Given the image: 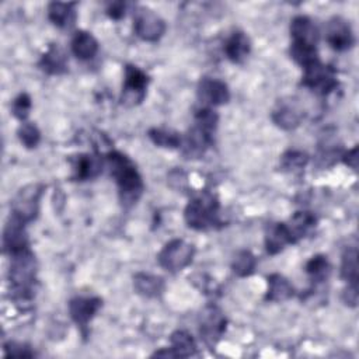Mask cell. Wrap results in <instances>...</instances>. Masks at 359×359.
Returning a JSON list of instances; mask_svg holds the SVG:
<instances>
[{
  "label": "cell",
  "instance_id": "cell-1",
  "mask_svg": "<svg viewBox=\"0 0 359 359\" xmlns=\"http://www.w3.org/2000/svg\"><path fill=\"white\" fill-rule=\"evenodd\" d=\"M105 164L118 185L119 201L125 208L133 206L143 194L144 185L133 161L121 151L111 150L105 154Z\"/></svg>",
  "mask_w": 359,
  "mask_h": 359
},
{
  "label": "cell",
  "instance_id": "cell-2",
  "mask_svg": "<svg viewBox=\"0 0 359 359\" xmlns=\"http://www.w3.org/2000/svg\"><path fill=\"white\" fill-rule=\"evenodd\" d=\"M217 121L219 116L210 107H202L196 111L194 125L181 142V149L187 158H199L212 146Z\"/></svg>",
  "mask_w": 359,
  "mask_h": 359
},
{
  "label": "cell",
  "instance_id": "cell-3",
  "mask_svg": "<svg viewBox=\"0 0 359 359\" xmlns=\"http://www.w3.org/2000/svg\"><path fill=\"white\" fill-rule=\"evenodd\" d=\"M10 268H8V282L13 297L18 303L29 302L35 294L36 269L38 264L35 255L29 248L11 254Z\"/></svg>",
  "mask_w": 359,
  "mask_h": 359
},
{
  "label": "cell",
  "instance_id": "cell-4",
  "mask_svg": "<svg viewBox=\"0 0 359 359\" xmlns=\"http://www.w3.org/2000/svg\"><path fill=\"white\" fill-rule=\"evenodd\" d=\"M219 199L212 192H201L194 196L184 210V219L191 229L209 230L216 227L219 220Z\"/></svg>",
  "mask_w": 359,
  "mask_h": 359
},
{
  "label": "cell",
  "instance_id": "cell-5",
  "mask_svg": "<svg viewBox=\"0 0 359 359\" xmlns=\"http://www.w3.org/2000/svg\"><path fill=\"white\" fill-rule=\"evenodd\" d=\"M194 255L195 248L192 244L181 238H174L161 248L157 261L161 268L170 272H177L187 268L192 262Z\"/></svg>",
  "mask_w": 359,
  "mask_h": 359
},
{
  "label": "cell",
  "instance_id": "cell-6",
  "mask_svg": "<svg viewBox=\"0 0 359 359\" xmlns=\"http://www.w3.org/2000/svg\"><path fill=\"white\" fill-rule=\"evenodd\" d=\"M198 325H199V334L202 341L209 348H215L217 342L222 339L223 334L226 332L227 320L223 311L217 306L210 304L201 311L198 318Z\"/></svg>",
  "mask_w": 359,
  "mask_h": 359
},
{
  "label": "cell",
  "instance_id": "cell-7",
  "mask_svg": "<svg viewBox=\"0 0 359 359\" xmlns=\"http://www.w3.org/2000/svg\"><path fill=\"white\" fill-rule=\"evenodd\" d=\"M302 84L320 95H325L338 87L337 73L332 67L318 60L304 67Z\"/></svg>",
  "mask_w": 359,
  "mask_h": 359
},
{
  "label": "cell",
  "instance_id": "cell-8",
  "mask_svg": "<svg viewBox=\"0 0 359 359\" xmlns=\"http://www.w3.org/2000/svg\"><path fill=\"white\" fill-rule=\"evenodd\" d=\"M41 195L42 187L38 184H29L21 188L11 202V215L25 224L32 222L39 212Z\"/></svg>",
  "mask_w": 359,
  "mask_h": 359
},
{
  "label": "cell",
  "instance_id": "cell-9",
  "mask_svg": "<svg viewBox=\"0 0 359 359\" xmlns=\"http://www.w3.org/2000/svg\"><path fill=\"white\" fill-rule=\"evenodd\" d=\"M149 76L135 65L125 66L121 101L125 105H137L146 97Z\"/></svg>",
  "mask_w": 359,
  "mask_h": 359
},
{
  "label": "cell",
  "instance_id": "cell-10",
  "mask_svg": "<svg viewBox=\"0 0 359 359\" xmlns=\"http://www.w3.org/2000/svg\"><path fill=\"white\" fill-rule=\"evenodd\" d=\"M135 34L147 42L158 41L165 32L164 20L149 7H137L133 15Z\"/></svg>",
  "mask_w": 359,
  "mask_h": 359
},
{
  "label": "cell",
  "instance_id": "cell-11",
  "mask_svg": "<svg viewBox=\"0 0 359 359\" xmlns=\"http://www.w3.org/2000/svg\"><path fill=\"white\" fill-rule=\"evenodd\" d=\"M271 116L273 123L278 125L280 129L292 130L300 125L304 112L296 100L283 98L276 102Z\"/></svg>",
  "mask_w": 359,
  "mask_h": 359
},
{
  "label": "cell",
  "instance_id": "cell-12",
  "mask_svg": "<svg viewBox=\"0 0 359 359\" xmlns=\"http://www.w3.org/2000/svg\"><path fill=\"white\" fill-rule=\"evenodd\" d=\"M325 39L335 50H346L355 43V36L349 22L341 17H334L325 28Z\"/></svg>",
  "mask_w": 359,
  "mask_h": 359
},
{
  "label": "cell",
  "instance_id": "cell-13",
  "mask_svg": "<svg viewBox=\"0 0 359 359\" xmlns=\"http://www.w3.org/2000/svg\"><path fill=\"white\" fill-rule=\"evenodd\" d=\"M198 98L206 107L223 105L229 102L230 91L224 81L212 77H202L198 84Z\"/></svg>",
  "mask_w": 359,
  "mask_h": 359
},
{
  "label": "cell",
  "instance_id": "cell-14",
  "mask_svg": "<svg viewBox=\"0 0 359 359\" xmlns=\"http://www.w3.org/2000/svg\"><path fill=\"white\" fill-rule=\"evenodd\" d=\"M101 306H102V300L100 297L79 296L69 302V314L80 328L86 330L88 323L94 318V316L101 309Z\"/></svg>",
  "mask_w": 359,
  "mask_h": 359
},
{
  "label": "cell",
  "instance_id": "cell-15",
  "mask_svg": "<svg viewBox=\"0 0 359 359\" xmlns=\"http://www.w3.org/2000/svg\"><path fill=\"white\" fill-rule=\"evenodd\" d=\"M3 245L10 255L28 248V236L25 231V223L13 215H10L4 227Z\"/></svg>",
  "mask_w": 359,
  "mask_h": 359
},
{
  "label": "cell",
  "instance_id": "cell-16",
  "mask_svg": "<svg viewBox=\"0 0 359 359\" xmlns=\"http://www.w3.org/2000/svg\"><path fill=\"white\" fill-rule=\"evenodd\" d=\"M104 161L100 154H79L72 158L73 178L76 181H88L98 177L102 172Z\"/></svg>",
  "mask_w": 359,
  "mask_h": 359
},
{
  "label": "cell",
  "instance_id": "cell-17",
  "mask_svg": "<svg viewBox=\"0 0 359 359\" xmlns=\"http://www.w3.org/2000/svg\"><path fill=\"white\" fill-rule=\"evenodd\" d=\"M294 240L286 226V223H272L265 230V248L268 254L276 255L286 245L293 244Z\"/></svg>",
  "mask_w": 359,
  "mask_h": 359
},
{
  "label": "cell",
  "instance_id": "cell-18",
  "mask_svg": "<svg viewBox=\"0 0 359 359\" xmlns=\"http://www.w3.org/2000/svg\"><path fill=\"white\" fill-rule=\"evenodd\" d=\"M290 36L292 42H302L317 46L318 29L314 22L306 15H297L290 22Z\"/></svg>",
  "mask_w": 359,
  "mask_h": 359
},
{
  "label": "cell",
  "instance_id": "cell-19",
  "mask_svg": "<svg viewBox=\"0 0 359 359\" xmlns=\"http://www.w3.org/2000/svg\"><path fill=\"white\" fill-rule=\"evenodd\" d=\"M38 66L48 74H62L67 70V56L57 43H50L41 56Z\"/></svg>",
  "mask_w": 359,
  "mask_h": 359
},
{
  "label": "cell",
  "instance_id": "cell-20",
  "mask_svg": "<svg viewBox=\"0 0 359 359\" xmlns=\"http://www.w3.org/2000/svg\"><path fill=\"white\" fill-rule=\"evenodd\" d=\"M268 289L265 299L273 303H282L294 296V287L289 282L287 278H285L280 273H272L268 276Z\"/></svg>",
  "mask_w": 359,
  "mask_h": 359
},
{
  "label": "cell",
  "instance_id": "cell-21",
  "mask_svg": "<svg viewBox=\"0 0 359 359\" xmlns=\"http://www.w3.org/2000/svg\"><path fill=\"white\" fill-rule=\"evenodd\" d=\"M250 50H251L250 38L243 31L233 32L224 43V53L227 59L231 60L233 63L243 62L248 56Z\"/></svg>",
  "mask_w": 359,
  "mask_h": 359
},
{
  "label": "cell",
  "instance_id": "cell-22",
  "mask_svg": "<svg viewBox=\"0 0 359 359\" xmlns=\"http://www.w3.org/2000/svg\"><path fill=\"white\" fill-rule=\"evenodd\" d=\"M286 226L296 243L297 240L309 236L316 229L317 217L309 210H299L289 219Z\"/></svg>",
  "mask_w": 359,
  "mask_h": 359
},
{
  "label": "cell",
  "instance_id": "cell-23",
  "mask_svg": "<svg viewBox=\"0 0 359 359\" xmlns=\"http://www.w3.org/2000/svg\"><path fill=\"white\" fill-rule=\"evenodd\" d=\"M72 52L80 60H90L98 52V41L87 31H77L72 38Z\"/></svg>",
  "mask_w": 359,
  "mask_h": 359
},
{
  "label": "cell",
  "instance_id": "cell-24",
  "mask_svg": "<svg viewBox=\"0 0 359 359\" xmlns=\"http://www.w3.org/2000/svg\"><path fill=\"white\" fill-rule=\"evenodd\" d=\"M133 287L143 297H158L164 292V279L157 275L139 272L133 276Z\"/></svg>",
  "mask_w": 359,
  "mask_h": 359
},
{
  "label": "cell",
  "instance_id": "cell-25",
  "mask_svg": "<svg viewBox=\"0 0 359 359\" xmlns=\"http://www.w3.org/2000/svg\"><path fill=\"white\" fill-rule=\"evenodd\" d=\"M74 3H63V1H52L48 4V18L50 22L59 28H69L73 25L76 14H74Z\"/></svg>",
  "mask_w": 359,
  "mask_h": 359
},
{
  "label": "cell",
  "instance_id": "cell-26",
  "mask_svg": "<svg viewBox=\"0 0 359 359\" xmlns=\"http://www.w3.org/2000/svg\"><path fill=\"white\" fill-rule=\"evenodd\" d=\"M170 342H171L170 349L172 351L175 358H189V356H194L198 351L194 337L185 330L174 331L170 337Z\"/></svg>",
  "mask_w": 359,
  "mask_h": 359
},
{
  "label": "cell",
  "instance_id": "cell-27",
  "mask_svg": "<svg viewBox=\"0 0 359 359\" xmlns=\"http://www.w3.org/2000/svg\"><path fill=\"white\" fill-rule=\"evenodd\" d=\"M306 273L309 275V278L311 279V282L314 285L323 283L324 280L328 279L330 273H331V265L327 259L325 255H314L311 257L307 262H306Z\"/></svg>",
  "mask_w": 359,
  "mask_h": 359
},
{
  "label": "cell",
  "instance_id": "cell-28",
  "mask_svg": "<svg viewBox=\"0 0 359 359\" xmlns=\"http://www.w3.org/2000/svg\"><path fill=\"white\" fill-rule=\"evenodd\" d=\"M150 140L160 147H165V149H178L181 147V142H182V136L172 130V129H167V128H151L147 132Z\"/></svg>",
  "mask_w": 359,
  "mask_h": 359
},
{
  "label": "cell",
  "instance_id": "cell-29",
  "mask_svg": "<svg viewBox=\"0 0 359 359\" xmlns=\"http://www.w3.org/2000/svg\"><path fill=\"white\" fill-rule=\"evenodd\" d=\"M341 278L349 285H358V250L349 247L344 251L341 259Z\"/></svg>",
  "mask_w": 359,
  "mask_h": 359
},
{
  "label": "cell",
  "instance_id": "cell-30",
  "mask_svg": "<svg viewBox=\"0 0 359 359\" xmlns=\"http://www.w3.org/2000/svg\"><path fill=\"white\" fill-rule=\"evenodd\" d=\"M290 56L303 69L320 60L317 46L309 45V43H302V42H292L290 43Z\"/></svg>",
  "mask_w": 359,
  "mask_h": 359
},
{
  "label": "cell",
  "instance_id": "cell-31",
  "mask_svg": "<svg viewBox=\"0 0 359 359\" xmlns=\"http://www.w3.org/2000/svg\"><path fill=\"white\" fill-rule=\"evenodd\" d=\"M255 265H257V259L254 254L248 250L238 251L231 261V269L240 278L250 276L254 272Z\"/></svg>",
  "mask_w": 359,
  "mask_h": 359
},
{
  "label": "cell",
  "instance_id": "cell-32",
  "mask_svg": "<svg viewBox=\"0 0 359 359\" xmlns=\"http://www.w3.org/2000/svg\"><path fill=\"white\" fill-rule=\"evenodd\" d=\"M309 156L300 150H287L280 157V167L285 171H296L306 167Z\"/></svg>",
  "mask_w": 359,
  "mask_h": 359
},
{
  "label": "cell",
  "instance_id": "cell-33",
  "mask_svg": "<svg viewBox=\"0 0 359 359\" xmlns=\"http://www.w3.org/2000/svg\"><path fill=\"white\" fill-rule=\"evenodd\" d=\"M17 133H18L20 142L28 149L36 147L41 140V132L36 128V125L32 122H22L21 126L18 128Z\"/></svg>",
  "mask_w": 359,
  "mask_h": 359
},
{
  "label": "cell",
  "instance_id": "cell-34",
  "mask_svg": "<svg viewBox=\"0 0 359 359\" xmlns=\"http://www.w3.org/2000/svg\"><path fill=\"white\" fill-rule=\"evenodd\" d=\"M31 107H32V102H31V97L27 94V93H21L18 94L13 104H11V112L13 115L20 119V121H25L29 115V111H31Z\"/></svg>",
  "mask_w": 359,
  "mask_h": 359
},
{
  "label": "cell",
  "instance_id": "cell-35",
  "mask_svg": "<svg viewBox=\"0 0 359 359\" xmlns=\"http://www.w3.org/2000/svg\"><path fill=\"white\" fill-rule=\"evenodd\" d=\"M4 355L7 358H32L35 356L34 351L21 342H15V341H10L4 345Z\"/></svg>",
  "mask_w": 359,
  "mask_h": 359
},
{
  "label": "cell",
  "instance_id": "cell-36",
  "mask_svg": "<svg viewBox=\"0 0 359 359\" xmlns=\"http://www.w3.org/2000/svg\"><path fill=\"white\" fill-rule=\"evenodd\" d=\"M194 282L205 294H213L215 292L219 290V286L216 285V282L206 275L194 276Z\"/></svg>",
  "mask_w": 359,
  "mask_h": 359
},
{
  "label": "cell",
  "instance_id": "cell-37",
  "mask_svg": "<svg viewBox=\"0 0 359 359\" xmlns=\"http://www.w3.org/2000/svg\"><path fill=\"white\" fill-rule=\"evenodd\" d=\"M342 302L346 306L356 307V303H358V285H349L348 283V287L342 293Z\"/></svg>",
  "mask_w": 359,
  "mask_h": 359
},
{
  "label": "cell",
  "instance_id": "cell-38",
  "mask_svg": "<svg viewBox=\"0 0 359 359\" xmlns=\"http://www.w3.org/2000/svg\"><path fill=\"white\" fill-rule=\"evenodd\" d=\"M125 3L122 1H115L111 3L107 8V14L112 18V20H121L125 15Z\"/></svg>",
  "mask_w": 359,
  "mask_h": 359
},
{
  "label": "cell",
  "instance_id": "cell-39",
  "mask_svg": "<svg viewBox=\"0 0 359 359\" xmlns=\"http://www.w3.org/2000/svg\"><path fill=\"white\" fill-rule=\"evenodd\" d=\"M342 160L344 163L351 167L352 170H356L358 168V147L355 146L353 149L348 150L344 156H342Z\"/></svg>",
  "mask_w": 359,
  "mask_h": 359
}]
</instances>
